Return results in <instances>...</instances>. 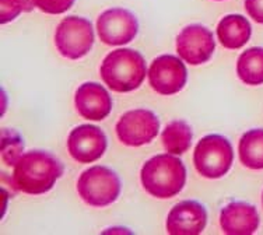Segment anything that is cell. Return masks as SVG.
I'll return each instance as SVG.
<instances>
[{
	"label": "cell",
	"mask_w": 263,
	"mask_h": 235,
	"mask_svg": "<svg viewBox=\"0 0 263 235\" xmlns=\"http://www.w3.org/2000/svg\"><path fill=\"white\" fill-rule=\"evenodd\" d=\"M55 45L62 56L70 61L84 57L94 45V27L91 21L69 15L58 24Z\"/></svg>",
	"instance_id": "obj_6"
},
{
	"label": "cell",
	"mask_w": 263,
	"mask_h": 235,
	"mask_svg": "<svg viewBox=\"0 0 263 235\" xmlns=\"http://www.w3.org/2000/svg\"><path fill=\"white\" fill-rule=\"evenodd\" d=\"M193 133L192 128L185 121H172L161 133V142L168 153L182 155L191 148Z\"/></svg>",
	"instance_id": "obj_18"
},
{
	"label": "cell",
	"mask_w": 263,
	"mask_h": 235,
	"mask_svg": "<svg viewBox=\"0 0 263 235\" xmlns=\"http://www.w3.org/2000/svg\"><path fill=\"white\" fill-rule=\"evenodd\" d=\"M234 150L227 138L208 134L200 139L193 151L195 168L203 178L220 179L231 169Z\"/></svg>",
	"instance_id": "obj_5"
},
{
	"label": "cell",
	"mask_w": 263,
	"mask_h": 235,
	"mask_svg": "<svg viewBox=\"0 0 263 235\" xmlns=\"http://www.w3.org/2000/svg\"><path fill=\"white\" fill-rule=\"evenodd\" d=\"M102 82L115 92L135 91L147 76L146 61L140 52L129 48L108 53L100 67Z\"/></svg>",
	"instance_id": "obj_3"
},
{
	"label": "cell",
	"mask_w": 263,
	"mask_h": 235,
	"mask_svg": "<svg viewBox=\"0 0 263 235\" xmlns=\"http://www.w3.org/2000/svg\"><path fill=\"white\" fill-rule=\"evenodd\" d=\"M160 130V119L157 115L144 109H132L119 118L115 132L122 144L127 147H140L152 143Z\"/></svg>",
	"instance_id": "obj_7"
},
{
	"label": "cell",
	"mask_w": 263,
	"mask_h": 235,
	"mask_svg": "<svg viewBox=\"0 0 263 235\" xmlns=\"http://www.w3.org/2000/svg\"><path fill=\"white\" fill-rule=\"evenodd\" d=\"M262 206H263V193H262Z\"/></svg>",
	"instance_id": "obj_23"
},
{
	"label": "cell",
	"mask_w": 263,
	"mask_h": 235,
	"mask_svg": "<svg viewBox=\"0 0 263 235\" xmlns=\"http://www.w3.org/2000/svg\"><path fill=\"white\" fill-rule=\"evenodd\" d=\"M238 154L243 167L263 169V129H251L245 132L238 143Z\"/></svg>",
	"instance_id": "obj_17"
},
{
	"label": "cell",
	"mask_w": 263,
	"mask_h": 235,
	"mask_svg": "<svg viewBox=\"0 0 263 235\" xmlns=\"http://www.w3.org/2000/svg\"><path fill=\"white\" fill-rule=\"evenodd\" d=\"M216 41L212 31L202 24L185 27L177 36V52L183 62L199 66L212 59Z\"/></svg>",
	"instance_id": "obj_10"
},
{
	"label": "cell",
	"mask_w": 263,
	"mask_h": 235,
	"mask_svg": "<svg viewBox=\"0 0 263 235\" xmlns=\"http://www.w3.org/2000/svg\"><path fill=\"white\" fill-rule=\"evenodd\" d=\"M245 10L255 23L263 24V0H245Z\"/></svg>",
	"instance_id": "obj_22"
},
{
	"label": "cell",
	"mask_w": 263,
	"mask_h": 235,
	"mask_svg": "<svg viewBox=\"0 0 263 235\" xmlns=\"http://www.w3.org/2000/svg\"><path fill=\"white\" fill-rule=\"evenodd\" d=\"M24 151V140L20 133L14 129L2 130V160L6 165L14 167L15 163L21 159Z\"/></svg>",
	"instance_id": "obj_19"
},
{
	"label": "cell",
	"mask_w": 263,
	"mask_h": 235,
	"mask_svg": "<svg viewBox=\"0 0 263 235\" xmlns=\"http://www.w3.org/2000/svg\"><path fill=\"white\" fill-rule=\"evenodd\" d=\"M259 224L258 210L247 202H231L220 213V227L227 235H251Z\"/></svg>",
	"instance_id": "obj_14"
},
{
	"label": "cell",
	"mask_w": 263,
	"mask_h": 235,
	"mask_svg": "<svg viewBox=\"0 0 263 235\" xmlns=\"http://www.w3.org/2000/svg\"><path fill=\"white\" fill-rule=\"evenodd\" d=\"M108 147L105 133L94 125H80L69 133L67 151L74 161L91 164L104 155Z\"/></svg>",
	"instance_id": "obj_11"
},
{
	"label": "cell",
	"mask_w": 263,
	"mask_h": 235,
	"mask_svg": "<svg viewBox=\"0 0 263 235\" xmlns=\"http://www.w3.org/2000/svg\"><path fill=\"white\" fill-rule=\"evenodd\" d=\"M36 9L45 14H63L74 5V0H32Z\"/></svg>",
	"instance_id": "obj_21"
},
{
	"label": "cell",
	"mask_w": 263,
	"mask_h": 235,
	"mask_svg": "<svg viewBox=\"0 0 263 235\" xmlns=\"http://www.w3.org/2000/svg\"><path fill=\"white\" fill-rule=\"evenodd\" d=\"M140 182L153 198L171 199L186 184V168L175 154H157L142 167Z\"/></svg>",
	"instance_id": "obj_2"
},
{
	"label": "cell",
	"mask_w": 263,
	"mask_h": 235,
	"mask_svg": "<svg viewBox=\"0 0 263 235\" xmlns=\"http://www.w3.org/2000/svg\"><path fill=\"white\" fill-rule=\"evenodd\" d=\"M122 182L115 171L104 165H94L83 171L77 179V192L81 200L92 207H106L117 202Z\"/></svg>",
	"instance_id": "obj_4"
},
{
	"label": "cell",
	"mask_w": 263,
	"mask_h": 235,
	"mask_svg": "<svg viewBox=\"0 0 263 235\" xmlns=\"http://www.w3.org/2000/svg\"><path fill=\"white\" fill-rule=\"evenodd\" d=\"M74 107L87 121H104L112 111V98L104 86L94 82L83 83L74 95Z\"/></svg>",
	"instance_id": "obj_13"
},
{
	"label": "cell",
	"mask_w": 263,
	"mask_h": 235,
	"mask_svg": "<svg viewBox=\"0 0 263 235\" xmlns=\"http://www.w3.org/2000/svg\"><path fill=\"white\" fill-rule=\"evenodd\" d=\"M150 87L160 95H174L186 86L187 72L182 59L174 55L156 57L148 69Z\"/></svg>",
	"instance_id": "obj_9"
},
{
	"label": "cell",
	"mask_w": 263,
	"mask_h": 235,
	"mask_svg": "<svg viewBox=\"0 0 263 235\" xmlns=\"http://www.w3.org/2000/svg\"><path fill=\"white\" fill-rule=\"evenodd\" d=\"M0 23L7 24L15 20L21 13H28L35 6L32 0H0Z\"/></svg>",
	"instance_id": "obj_20"
},
{
	"label": "cell",
	"mask_w": 263,
	"mask_h": 235,
	"mask_svg": "<svg viewBox=\"0 0 263 235\" xmlns=\"http://www.w3.org/2000/svg\"><path fill=\"white\" fill-rule=\"evenodd\" d=\"M208 224V211L196 200H183L167 216V232L171 235L202 234Z\"/></svg>",
	"instance_id": "obj_12"
},
{
	"label": "cell",
	"mask_w": 263,
	"mask_h": 235,
	"mask_svg": "<svg viewBox=\"0 0 263 235\" xmlns=\"http://www.w3.org/2000/svg\"><path fill=\"white\" fill-rule=\"evenodd\" d=\"M139 21L132 11L114 7L102 11L97 18V34L102 44L109 46L126 45L136 38Z\"/></svg>",
	"instance_id": "obj_8"
},
{
	"label": "cell",
	"mask_w": 263,
	"mask_h": 235,
	"mask_svg": "<svg viewBox=\"0 0 263 235\" xmlns=\"http://www.w3.org/2000/svg\"><path fill=\"white\" fill-rule=\"evenodd\" d=\"M237 76L247 86L263 84V48L253 46L242 52L237 61Z\"/></svg>",
	"instance_id": "obj_16"
},
{
	"label": "cell",
	"mask_w": 263,
	"mask_h": 235,
	"mask_svg": "<svg viewBox=\"0 0 263 235\" xmlns=\"http://www.w3.org/2000/svg\"><path fill=\"white\" fill-rule=\"evenodd\" d=\"M63 164L55 155L44 150L24 153L13 169V185L27 194H44L55 186L63 175Z\"/></svg>",
	"instance_id": "obj_1"
},
{
	"label": "cell",
	"mask_w": 263,
	"mask_h": 235,
	"mask_svg": "<svg viewBox=\"0 0 263 235\" xmlns=\"http://www.w3.org/2000/svg\"><path fill=\"white\" fill-rule=\"evenodd\" d=\"M252 35V27L248 18L241 14H228L223 17L217 26V36L226 49H241L248 44Z\"/></svg>",
	"instance_id": "obj_15"
},
{
	"label": "cell",
	"mask_w": 263,
	"mask_h": 235,
	"mask_svg": "<svg viewBox=\"0 0 263 235\" xmlns=\"http://www.w3.org/2000/svg\"><path fill=\"white\" fill-rule=\"evenodd\" d=\"M216 2H223V0H216Z\"/></svg>",
	"instance_id": "obj_24"
}]
</instances>
